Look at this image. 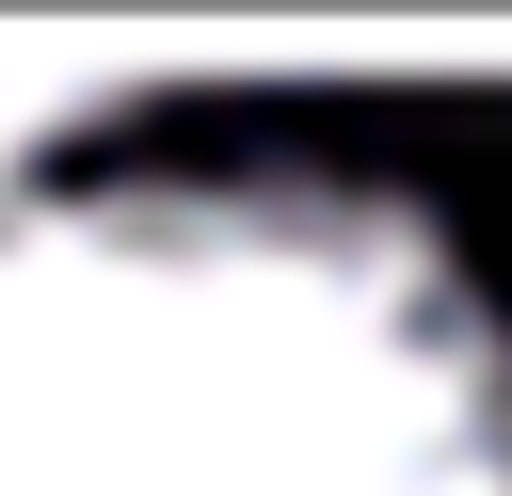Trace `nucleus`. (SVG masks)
<instances>
[{"label":"nucleus","instance_id":"f257e3e1","mask_svg":"<svg viewBox=\"0 0 512 496\" xmlns=\"http://www.w3.org/2000/svg\"><path fill=\"white\" fill-rule=\"evenodd\" d=\"M0 496H512V320L368 176H48L0 208Z\"/></svg>","mask_w":512,"mask_h":496},{"label":"nucleus","instance_id":"f03ea898","mask_svg":"<svg viewBox=\"0 0 512 496\" xmlns=\"http://www.w3.org/2000/svg\"><path fill=\"white\" fill-rule=\"evenodd\" d=\"M64 144H80V80L0 64V208H16V192H48V176H64Z\"/></svg>","mask_w":512,"mask_h":496}]
</instances>
